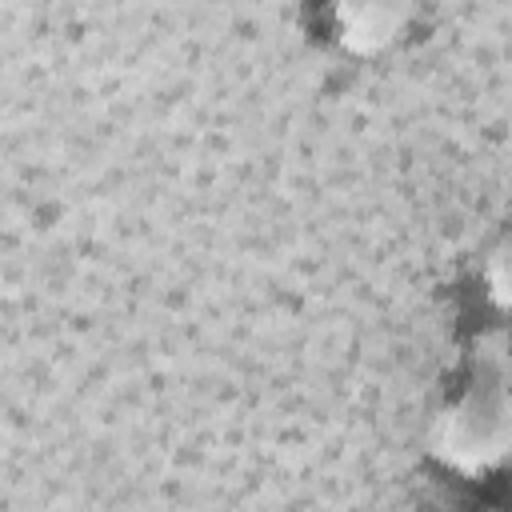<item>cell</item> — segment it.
<instances>
[{
    "label": "cell",
    "instance_id": "obj_1",
    "mask_svg": "<svg viewBox=\"0 0 512 512\" xmlns=\"http://www.w3.org/2000/svg\"><path fill=\"white\" fill-rule=\"evenodd\" d=\"M424 448L460 480H484L512 460V340L504 328L472 340L464 380L428 420Z\"/></svg>",
    "mask_w": 512,
    "mask_h": 512
},
{
    "label": "cell",
    "instance_id": "obj_3",
    "mask_svg": "<svg viewBox=\"0 0 512 512\" xmlns=\"http://www.w3.org/2000/svg\"><path fill=\"white\" fill-rule=\"evenodd\" d=\"M480 288L496 312L512 316V224L492 240L484 264H480Z\"/></svg>",
    "mask_w": 512,
    "mask_h": 512
},
{
    "label": "cell",
    "instance_id": "obj_2",
    "mask_svg": "<svg viewBox=\"0 0 512 512\" xmlns=\"http://www.w3.org/2000/svg\"><path fill=\"white\" fill-rule=\"evenodd\" d=\"M416 20V0H328L332 40L360 60H372L404 40Z\"/></svg>",
    "mask_w": 512,
    "mask_h": 512
}]
</instances>
